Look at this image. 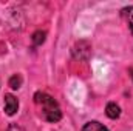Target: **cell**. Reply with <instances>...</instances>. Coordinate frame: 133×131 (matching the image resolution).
<instances>
[{"mask_svg": "<svg viewBox=\"0 0 133 131\" xmlns=\"http://www.w3.org/2000/svg\"><path fill=\"white\" fill-rule=\"evenodd\" d=\"M34 102L40 108V116H42L43 120H46L50 123H56V122H59L62 119V111H61L59 103L50 94L37 91L34 94Z\"/></svg>", "mask_w": 133, "mask_h": 131, "instance_id": "obj_1", "label": "cell"}, {"mask_svg": "<svg viewBox=\"0 0 133 131\" xmlns=\"http://www.w3.org/2000/svg\"><path fill=\"white\" fill-rule=\"evenodd\" d=\"M71 53H73V57H74L76 60H79V62H87V60L90 59V56H91V45H90V42H87V40H79V42L74 43Z\"/></svg>", "mask_w": 133, "mask_h": 131, "instance_id": "obj_2", "label": "cell"}, {"mask_svg": "<svg viewBox=\"0 0 133 131\" xmlns=\"http://www.w3.org/2000/svg\"><path fill=\"white\" fill-rule=\"evenodd\" d=\"M19 110V100L12 94H5V113L8 116H14Z\"/></svg>", "mask_w": 133, "mask_h": 131, "instance_id": "obj_3", "label": "cell"}, {"mask_svg": "<svg viewBox=\"0 0 133 131\" xmlns=\"http://www.w3.org/2000/svg\"><path fill=\"white\" fill-rule=\"evenodd\" d=\"M105 114H107V117H110V119H118L119 116H121V108H119V105L116 103V102H108L107 103V106H105Z\"/></svg>", "mask_w": 133, "mask_h": 131, "instance_id": "obj_4", "label": "cell"}, {"mask_svg": "<svg viewBox=\"0 0 133 131\" xmlns=\"http://www.w3.org/2000/svg\"><path fill=\"white\" fill-rule=\"evenodd\" d=\"M82 131H108V130L98 120H90L82 127Z\"/></svg>", "mask_w": 133, "mask_h": 131, "instance_id": "obj_5", "label": "cell"}, {"mask_svg": "<svg viewBox=\"0 0 133 131\" xmlns=\"http://www.w3.org/2000/svg\"><path fill=\"white\" fill-rule=\"evenodd\" d=\"M121 12H122V16L125 17V20H127V23H129V28H130V31H132V34H133V6L124 8Z\"/></svg>", "mask_w": 133, "mask_h": 131, "instance_id": "obj_6", "label": "cell"}, {"mask_svg": "<svg viewBox=\"0 0 133 131\" xmlns=\"http://www.w3.org/2000/svg\"><path fill=\"white\" fill-rule=\"evenodd\" d=\"M9 86L12 90H19L22 86V76L20 74H14L9 77Z\"/></svg>", "mask_w": 133, "mask_h": 131, "instance_id": "obj_7", "label": "cell"}, {"mask_svg": "<svg viewBox=\"0 0 133 131\" xmlns=\"http://www.w3.org/2000/svg\"><path fill=\"white\" fill-rule=\"evenodd\" d=\"M45 35H46L45 31H36V33L33 34V45H36V46L42 45V43L45 42Z\"/></svg>", "mask_w": 133, "mask_h": 131, "instance_id": "obj_8", "label": "cell"}, {"mask_svg": "<svg viewBox=\"0 0 133 131\" xmlns=\"http://www.w3.org/2000/svg\"><path fill=\"white\" fill-rule=\"evenodd\" d=\"M8 131H23V130H22L20 127H17V125H11V127H9V130H8Z\"/></svg>", "mask_w": 133, "mask_h": 131, "instance_id": "obj_9", "label": "cell"}, {"mask_svg": "<svg viewBox=\"0 0 133 131\" xmlns=\"http://www.w3.org/2000/svg\"><path fill=\"white\" fill-rule=\"evenodd\" d=\"M129 72H130V76H132V79H133V68H129Z\"/></svg>", "mask_w": 133, "mask_h": 131, "instance_id": "obj_10", "label": "cell"}]
</instances>
